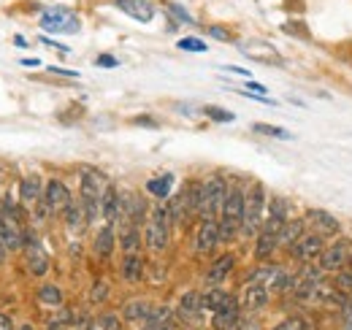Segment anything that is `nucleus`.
<instances>
[{
    "mask_svg": "<svg viewBox=\"0 0 352 330\" xmlns=\"http://www.w3.org/2000/svg\"><path fill=\"white\" fill-rule=\"evenodd\" d=\"M100 217L106 222H117L122 217V192L114 184H106L103 198H100Z\"/></svg>",
    "mask_w": 352,
    "mask_h": 330,
    "instance_id": "14",
    "label": "nucleus"
},
{
    "mask_svg": "<svg viewBox=\"0 0 352 330\" xmlns=\"http://www.w3.org/2000/svg\"><path fill=\"white\" fill-rule=\"evenodd\" d=\"M274 330H307V322L301 317H287L285 322H279Z\"/></svg>",
    "mask_w": 352,
    "mask_h": 330,
    "instance_id": "40",
    "label": "nucleus"
},
{
    "mask_svg": "<svg viewBox=\"0 0 352 330\" xmlns=\"http://www.w3.org/2000/svg\"><path fill=\"white\" fill-rule=\"evenodd\" d=\"M171 187H174V176L171 173H163V176H155L146 182V192L155 195L157 201H166L171 195Z\"/></svg>",
    "mask_w": 352,
    "mask_h": 330,
    "instance_id": "29",
    "label": "nucleus"
},
{
    "mask_svg": "<svg viewBox=\"0 0 352 330\" xmlns=\"http://www.w3.org/2000/svg\"><path fill=\"white\" fill-rule=\"evenodd\" d=\"M168 239H171V214L168 206H155L152 208V217L146 219V228H144V241L152 252H163L168 247Z\"/></svg>",
    "mask_w": 352,
    "mask_h": 330,
    "instance_id": "4",
    "label": "nucleus"
},
{
    "mask_svg": "<svg viewBox=\"0 0 352 330\" xmlns=\"http://www.w3.org/2000/svg\"><path fill=\"white\" fill-rule=\"evenodd\" d=\"M206 117L214 120V122H233V114H230V111H222L217 106H209V109H206Z\"/></svg>",
    "mask_w": 352,
    "mask_h": 330,
    "instance_id": "39",
    "label": "nucleus"
},
{
    "mask_svg": "<svg viewBox=\"0 0 352 330\" xmlns=\"http://www.w3.org/2000/svg\"><path fill=\"white\" fill-rule=\"evenodd\" d=\"M263 208H265V187L261 182H255L250 187V192L244 195V222H241V233L244 239L258 236L261 225H263Z\"/></svg>",
    "mask_w": 352,
    "mask_h": 330,
    "instance_id": "2",
    "label": "nucleus"
},
{
    "mask_svg": "<svg viewBox=\"0 0 352 330\" xmlns=\"http://www.w3.org/2000/svg\"><path fill=\"white\" fill-rule=\"evenodd\" d=\"M144 244V236H141V230H138V225H128L125 230H122V236H120V247L125 254H133V252H138Z\"/></svg>",
    "mask_w": 352,
    "mask_h": 330,
    "instance_id": "31",
    "label": "nucleus"
},
{
    "mask_svg": "<svg viewBox=\"0 0 352 330\" xmlns=\"http://www.w3.org/2000/svg\"><path fill=\"white\" fill-rule=\"evenodd\" d=\"M247 87H250V92H258V95H265V89H268L261 82H247Z\"/></svg>",
    "mask_w": 352,
    "mask_h": 330,
    "instance_id": "45",
    "label": "nucleus"
},
{
    "mask_svg": "<svg viewBox=\"0 0 352 330\" xmlns=\"http://www.w3.org/2000/svg\"><path fill=\"white\" fill-rule=\"evenodd\" d=\"M217 244H222L220 222L217 219H201V228H198V236H195V252L198 254H209Z\"/></svg>",
    "mask_w": 352,
    "mask_h": 330,
    "instance_id": "12",
    "label": "nucleus"
},
{
    "mask_svg": "<svg viewBox=\"0 0 352 330\" xmlns=\"http://www.w3.org/2000/svg\"><path fill=\"white\" fill-rule=\"evenodd\" d=\"M233 265H236V257H233V254H220V257L209 265V271H206V285H209V287H220L222 282L228 279V274L233 271Z\"/></svg>",
    "mask_w": 352,
    "mask_h": 330,
    "instance_id": "17",
    "label": "nucleus"
},
{
    "mask_svg": "<svg viewBox=\"0 0 352 330\" xmlns=\"http://www.w3.org/2000/svg\"><path fill=\"white\" fill-rule=\"evenodd\" d=\"M252 130H255V133H263V135H274V138H282V141H287V138H290V133H287V130H282V127H276V124L255 122V124H252Z\"/></svg>",
    "mask_w": 352,
    "mask_h": 330,
    "instance_id": "35",
    "label": "nucleus"
},
{
    "mask_svg": "<svg viewBox=\"0 0 352 330\" xmlns=\"http://www.w3.org/2000/svg\"><path fill=\"white\" fill-rule=\"evenodd\" d=\"M82 187H79V192H82V206L87 211V219L89 222H95L98 217H100V198H103V190H106V184H103V176L95 170V168H82Z\"/></svg>",
    "mask_w": 352,
    "mask_h": 330,
    "instance_id": "5",
    "label": "nucleus"
},
{
    "mask_svg": "<svg viewBox=\"0 0 352 330\" xmlns=\"http://www.w3.org/2000/svg\"><path fill=\"white\" fill-rule=\"evenodd\" d=\"M307 225H311V233H320L325 239L328 236H339V219L325 208H309Z\"/></svg>",
    "mask_w": 352,
    "mask_h": 330,
    "instance_id": "10",
    "label": "nucleus"
},
{
    "mask_svg": "<svg viewBox=\"0 0 352 330\" xmlns=\"http://www.w3.org/2000/svg\"><path fill=\"white\" fill-rule=\"evenodd\" d=\"M95 63H98L100 68H117V65H120V63H117V57H111V54H100Z\"/></svg>",
    "mask_w": 352,
    "mask_h": 330,
    "instance_id": "42",
    "label": "nucleus"
},
{
    "mask_svg": "<svg viewBox=\"0 0 352 330\" xmlns=\"http://www.w3.org/2000/svg\"><path fill=\"white\" fill-rule=\"evenodd\" d=\"M19 198H22L25 206L41 204L44 190H41V176H38V173H30L28 179H22V184H19Z\"/></svg>",
    "mask_w": 352,
    "mask_h": 330,
    "instance_id": "22",
    "label": "nucleus"
},
{
    "mask_svg": "<svg viewBox=\"0 0 352 330\" xmlns=\"http://www.w3.org/2000/svg\"><path fill=\"white\" fill-rule=\"evenodd\" d=\"M65 214V225H68V230L71 233H82L85 230V225H87V211H85V206L82 204H74L71 201V206L63 211Z\"/></svg>",
    "mask_w": 352,
    "mask_h": 330,
    "instance_id": "27",
    "label": "nucleus"
},
{
    "mask_svg": "<svg viewBox=\"0 0 352 330\" xmlns=\"http://www.w3.org/2000/svg\"><path fill=\"white\" fill-rule=\"evenodd\" d=\"M176 314H179V320L182 322H198L201 320V314H204V306H201V295L198 292H184L182 295V300H179V309H176Z\"/></svg>",
    "mask_w": 352,
    "mask_h": 330,
    "instance_id": "16",
    "label": "nucleus"
},
{
    "mask_svg": "<svg viewBox=\"0 0 352 330\" xmlns=\"http://www.w3.org/2000/svg\"><path fill=\"white\" fill-rule=\"evenodd\" d=\"M268 306V287L265 285H247L241 295V309L244 311H263Z\"/></svg>",
    "mask_w": 352,
    "mask_h": 330,
    "instance_id": "18",
    "label": "nucleus"
},
{
    "mask_svg": "<svg viewBox=\"0 0 352 330\" xmlns=\"http://www.w3.org/2000/svg\"><path fill=\"white\" fill-rule=\"evenodd\" d=\"M41 28L49 33H79V16L71 14L68 8H49L41 16Z\"/></svg>",
    "mask_w": 352,
    "mask_h": 330,
    "instance_id": "7",
    "label": "nucleus"
},
{
    "mask_svg": "<svg viewBox=\"0 0 352 330\" xmlns=\"http://www.w3.org/2000/svg\"><path fill=\"white\" fill-rule=\"evenodd\" d=\"M179 49H184V52H206L209 46L201 41V38H192V36H190V38H182V41H179Z\"/></svg>",
    "mask_w": 352,
    "mask_h": 330,
    "instance_id": "38",
    "label": "nucleus"
},
{
    "mask_svg": "<svg viewBox=\"0 0 352 330\" xmlns=\"http://www.w3.org/2000/svg\"><path fill=\"white\" fill-rule=\"evenodd\" d=\"M168 214H171V222H187V217H190V206H187V195H184V190L171 198V204H168Z\"/></svg>",
    "mask_w": 352,
    "mask_h": 330,
    "instance_id": "32",
    "label": "nucleus"
},
{
    "mask_svg": "<svg viewBox=\"0 0 352 330\" xmlns=\"http://www.w3.org/2000/svg\"><path fill=\"white\" fill-rule=\"evenodd\" d=\"M106 295H109V285H106L103 279H98V282L92 285V292H89V300H92V303H103V300H106Z\"/></svg>",
    "mask_w": 352,
    "mask_h": 330,
    "instance_id": "37",
    "label": "nucleus"
},
{
    "mask_svg": "<svg viewBox=\"0 0 352 330\" xmlns=\"http://www.w3.org/2000/svg\"><path fill=\"white\" fill-rule=\"evenodd\" d=\"M352 263V241L350 239H336L333 244H328L322 257H320V268L328 274H336L342 268H347Z\"/></svg>",
    "mask_w": 352,
    "mask_h": 330,
    "instance_id": "6",
    "label": "nucleus"
},
{
    "mask_svg": "<svg viewBox=\"0 0 352 330\" xmlns=\"http://www.w3.org/2000/svg\"><path fill=\"white\" fill-rule=\"evenodd\" d=\"M220 241L228 244L233 241L239 233H241V222H244V192L241 190H228L225 195V204H222V214H220Z\"/></svg>",
    "mask_w": 352,
    "mask_h": 330,
    "instance_id": "1",
    "label": "nucleus"
},
{
    "mask_svg": "<svg viewBox=\"0 0 352 330\" xmlns=\"http://www.w3.org/2000/svg\"><path fill=\"white\" fill-rule=\"evenodd\" d=\"M22 239H25V247H28V271L33 276H44L49 271V254L33 239V233H22Z\"/></svg>",
    "mask_w": 352,
    "mask_h": 330,
    "instance_id": "11",
    "label": "nucleus"
},
{
    "mask_svg": "<svg viewBox=\"0 0 352 330\" xmlns=\"http://www.w3.org/2000/svg\"><path fill=\"white\" fill-rule=\"evenodd\" d=\"M241 52H244L247 57H252V60H263V63H282V57L276 54V49H271V46L263 43V41L247 43V46H241Z\"/></svg>",
    "mask_w": 352,
    "mask_h": 330,
    "instance_id": "26",
    "label": "nucleus"
},
{
    "mask_svg": "<svg viewBox=\"0 0 352 330\" xmlns=\"http://www.w3.org/2000/svg\"><path fill=\"white\" fill-rule=\"evenodd\" d=\"M0 330H14V320L8 314H0Z\"/></svg>",
    "mask_w": 352,
    "mask_h": 330,
    "instance_id": "44",
    "label": "nucleus"
},
{
    "mask_svg": "<svg viewBox=\"0 0 352 330\" xmlns=\"http://www.w3.org/2000/svg\"><path fill=\"white\" fill-rule=\"evenodd\" d=\"M304 236H307V219H287L279 230V247L293 252Z\"/></svg>",
    "mask_w": 352,
    "mask_h": 330,
    "instance_id": "15",
    "label": "nucleus"
},
{
    "mask_svg": "<svg viewBox=\"0 0 352 330\" xmlns=\"http://www.w3.org/2000/svg\"><path fill=\"white\" fill-rule=\"evenodd\" d=\"M333 285L342 289V292H352V263L347 268H342V271H336V279H333Z\"/></svg>",
    "mask_w": 352,
    "mask_h": 330,
    "instance_id": "36",
    "label": "nucleus"
},
{
    "mask_svg": "<svg viewBox=\"0 0 352 330\" xmlns=\"http://www.w3.org/2000/svg\"><path fill=\"white\" fill-rule=\"evenodd\" d=\"M228 300H230V295H228L222 287H209L204 295H201V306H204V311H220Z\"/></svg>",
    "mask_w": 352,
    "mask_h": 330,
    "instance_id": "30",
    "label": "nucleus"
},
{
    "mask_svg": "<svg viewBox=\"0 0 352 330\" xmlns=\"http://www.w3.org/2000/svg\"><path fill=\"white\" fill-rule=\"evenodd\" d=\"M322 252H325V236H320V233H307L296 249L290 252L293 257H298L304 265H317L320 263V257H322Z\"/></svg>",
    "mask_w": 352,
    "mask_h": 330,
    "instance_id": "8",
    "label": "nucleus"
},
{
    "mask_svg": "<svg viewBox=\"0 0 352 330\" xmlns=\"http://www.w3.org/2000/svg\"><path fill=\"white\" fill-rule=\"evenodd\" d=\"M141 330H176V320H174V314H171V309H168V306L155 309L152 320L144 322V328Z\"/></svg>",
    "mask_w": 352,
    "mask_h": 330,
    "instance_id": "28",
    "label": "nucleus"
},
{
    "mask_svg": "<svg viewBox=\"0 0 352 330\" xmlns=\"http://www.w3.org/2000/svg\"><path fill=\"white\" fill-rule=\"evenodd\" d=\"M120 328H122V320L117 314H100V317H95L87 325V330H120Z\"/></svg>",
    "mask_w": 352,
    "mask_h": 330,
    "instance_id": "34",
    "label": "nucleus"
},
{
    "mask_svg": "<svg viewBox=\"0 0 352 330\" xmlns=\"http://www.w3.org/2000/svg\"><path fill=\"white\" fill-rule=\"evenodd\" d=\"M212 36H214V38H222V41H225V38H230V36H228L225 30H220V28H212Z\"/></svg>",
    "mask_w": 352,
    "mask_h": 330,
    "instance_id": "46",
    "label": "nucleus"
},
{
    "mask_svg": "<svg viewBox=\"0 0 352 330\" xmlns=\"http://www.w3.org/2000/svg\"><path fill=\"white\" fill-rule=\"evenodd\" d=\"M120 274L128 285H138L144 279V257L141 252H133V254H125L122 257V265H120Z\"/></svg>",
    "mask_w": 352,
    "mask_h": 330,
    "instance_id": "21",
    "label": "nucleus"
},
{
    "mask_svg": "<svg viewBox=\"0 0 352 330\" xmlns=\"http://www.w3.org/2000/svg\"><path fill=\"white\" fill-rule=\"evenodd\" d=\"M225 71H233V74H239V76H250V71H244V68H230V65H228Z\"/></svg>",
    "mask_w": 352,
    "mask_h": 330,
    "instance_id": "47",
    "label": "nucleus"
},
{
    "mask_svg": "<svg viewBox=\"0 0 352 330\" xmlns=\"http://www.w3.org/2000/svg\"><path fill=\"white\" fill-rule=\"evenodd\" d=\"M155 314V306L144 298H135V300H128L125 309H122V320L128 322H149Z\"/></svg>",
    "mask_w": 352,
    "mask_h": 330,
    "instance_id": "20",
    "label": "nucleus"
},
{
    "mask_svg": "<svg viewBox=\"0 0 352 330\" xmlns=\"http://www.w3.org/2000/svg\"><path fill=\"white\" fill-rule=\"evenodd\" d=\"M114 244H117V239H114V228H111V222H106V225L98 230V236H95V241H92V249H95L98 257L106 260V257H111Z\"/></svg>",
    "mask_w": 352,
    "mask_h": 330,
    "instance_id": "24",
    "label": "nucleus"
},
{
    "mask_svg": "<svg viewBox=\"0 0 352 330\" xmlns=\"http://www.w3.org/2000/svg\"><path fill=\"white\" fill-rule=\"evenodd\" d=\"M239 325H241V303L230 295V300L222 306L220 311H214L212 328L214 330H239Z\"/></svg>",
    "mask_w": 352,
    "mask_h": 330,
    "instance_id": "13",
    "label": "nucleus"
},
{
    "mask_svg": "<svg viewBox=\"0 0 352 330\" xmlns=\"http://www.w3.org/2000/svg\"><path fill=\"white\" fill-rule=\"evenodd\" d=\"M225 195H228L225 179H222L220 173L209 176V179L201 184V211H198V217H201V219H220Z\"/></svg>",
    "mask_w": 352,
    "mask_h": 330,
    "instance_id": "3",
    "label": "nucleus"
},
{
    "mask_svg": "<svg viewBox=\"0 0 352 330\" xmlns=\"http://www.w3.org/2000/svg\"><path fill=\"white\" fill-rule=\"evenodd\" d=\"M168 11L174 14V16L179 19V22H187V25L192 22V16H190V14H187V11L182 8V6H176V3H168Z\"/></svg>",
    "mask_w": 352,
    "mask_h": 330,
    "instance_id": "41",
    "label": "nucleus"
},
{
    "mask_svg": "<svg viewBox=\"0 0 352 330\" xmlns=\"http://www.w3.org/2000/svg\"><path fill=\"white\" fill-rule=\"evenodd\" d=\"M144 214H146V204L141 195H122V217L133 222V225H141L144 222Z\"/></svg>",
    "mask_w": 352,
    "mask_h": 330,
    "instance_id": "25",
    "label": "nucleus"
},
{
    "mask_svg": "<svg viewBox=\"0 0 352 330\" xmlns=\"http://www.w3.org/2000/svg\"><path fill=\"white\" fill-rule=\"evenodd\" d=\"M0 244H3L6 249H19L22 244H25L22 230L14 225L11 217H3V214H0Z\"/></svg>",
    "mask_w": 352,
    "mask_h": 330,
    "instance_id": "23",
    "label": "nucleus"
},
{
    "mask_svg": "<svg viewBox=\"0 0 352 330\" xmlns=\"http://www.w3.org/2000/svg\"><path fill=\"white\" fill-rule=\"evenodd\" d=\"M41 204H44V208L49 214H63L65 208L71 206V192H68V187H65L60 179H52L44 187Z\"/></svg>",
    "mask_w": 352,
    "mask_h": 330,
    "instance_id": "9",
    "label": "nucleus"
},
{
    "mask_svg": "<svg viewBox=\"0 0 352 330\" xmlns=\"http://www.w3.org/2000/svg\"><path fill=\"white\" fill-rule=\"evenodd\" d=\"M49 71H52V74H60V76H71V79H76V76H79L76 71H65V68H54V65H49Z\"/></svg>",
    "mask_w": 352,
    "mask_h": 330,
    "instance_id": "43",
    "label": "nucleus"
},
{
    "mask_svg": "<svg viewBox=\"0 0 352 330\" xmlns=\"http://www.w3.org/2000/svg\"><path fill=\"white\" fill-rule=\"evenodd\" d=\"M22 330H33V328H30V325H25V328H22Z\"/></svg>",
    "mask_w": 352,
    "mask_h": 330,
    "instance_id": "49",
    "label": "nucleus"
},
{
    "mask_svg": "<svg viewBox=\"0 0 352 330\" xmlns=\"http://www.w3.org/2000/svg\"><path fill=\"white\" fill-rule=\"evenodd\" d=\"M22 65H25V68H36V65H41V63H38V60H22Z\"/></svg>",
    "mask_w": 352,
    "mask_h": 330,
    "instance_id": "48",
    "label": "nucleus"
},
{
    "mask_svg": "<svg viewBox=\"0 0 352 330\" xmlns=\"http://www.w3.org/2000/svg\"><path fill=\"white\" fill-rule=\"evenodd\" d=\"M117 8L133 16L135 22H152L155 16V6L149 0H117Z\"/></svg>",
    "mask_w": 352,
    "mask_h": 330,
    "instance_id": "19",
    "label": "nucleus"
},
{
    "mask_svg": "<svg viewBox=\"0 0 352 330\" xmlns=\"http://www.w3.org/2000/svg\"><path fill=\"white\" fill-rule=\"evenodd\" d=\"M38 303L52 306V309H60L63 306V289L57 287V285H44V287L38 289Z\"/></svg>",
    "mask_w": 352,
    "mask_h": 330,
    "instance_id": "33",
    "label": "nucleus"
}]
</instances>
